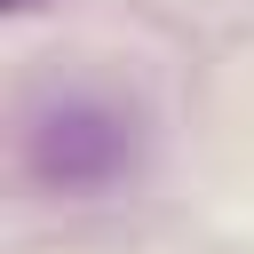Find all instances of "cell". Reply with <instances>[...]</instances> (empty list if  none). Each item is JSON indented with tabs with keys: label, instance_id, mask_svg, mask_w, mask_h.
I'll return each mask as SVG.
<instances>
[{
	"label": "cell",
	"instance_id": "obj_2",
	"mask_svg": "<svg viewBox=\"0 0 254 254\" xmlns=\"http://www.w3.org/2000/svg\"><path fill=\"white\" fill-rule=\"evenodd\" d=\"M8 8H40V0H8Z\"/></svg>",
	"mask_w": 254,
	"mask_h": 254
},
{
	"label": "cell",
	"instance_id": "obj_1",
	"mask_svg": "<svg viewBox=\"0 0 254 254\" xmlns=\"http://www.w3.org/2000/svg\"><path fill=\"white\" fill-rule=\"evenodd\" d=\"M135 151H143L135 111L111 103V95H95V87L48 95V103L32 111V127H24V175H32L40 190H71V198L111 190V183L135 167Z\"/></svg>",
	"mask_w": 254,
	"mask_h": 254
}]
</instances>
